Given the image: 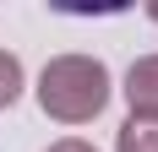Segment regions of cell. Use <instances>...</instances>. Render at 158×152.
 <instances>
[{
	"instance_id": "4",
	"label": "cell",
	"mask_w": 158,
	"mask_h": 152,
	"mask_svg": "<svg viewBox=\"0 0 158 152\" xmlns=\"http://www.w3.org/2000/svg\"><path fill=\"white\" fill-rule=\"evenodd\" d=\"M16 98H22V60L0 49V109H11Z\"/></svg>"
},
{
	"instance_id": "6",
	"label": "cell",
	"mask_w": 158,
	"mask_h": 152,
	"mask_svg": "<svg viewBox=\"0 0 158 152\" xmlns=\"http://www.w3.org/2000/svg\"><path fill=\"white\" fill-rule=\"evenodd\" d=\"M153 16H158V6H153Z\"/></svg>"
},
{
	"instance_id": "5",
	"label": "cell",
	"mask_w": 158,
	"mask_h": 152,
	"mask_svg": "<svg viewBox=\"0 0 158 152\" xmlns=\"http://www.w3.org/2000/svg\"><path fill=\"white\" fill-rule=\"evenodd\" d=\"M49 152H98V147H87V141H77V136H65V141H55Z\"/></svg>"
},
{
	"instance_id": "1",
	"label": "cell",
	"mask_w": 158,
	"mask_h": 152,
	"mask_svg": "<svg viewBox=\"0 0 158 152\" xmlns=\"http://www.w3.org/2000/svg\"><path fill=\"white\" fill-rule=\"evenodd\" d=\"M109 65L93 54H55L38 76V109L60 125H87L109 103Z\"/></svg>"
},
{
	"instance_id": "2",
	"label": "cell",
	"mask_w": 158,
	"mask_h": 152,
	"mask_svg": "<svg viewBox=\"0 0 158 152\" xmlns=\"http://www.w3.org/2000/svg\"><path fill=\"white\" fill-rule=\"evenodd\" d=\"M126 103L131 120H158V54H142L126 71Z\"/></svg>"
},
{
	"instance_id": "3",
	"label": "cell",
	"mask_w": 158,
	"mask_h": 152,
	"mask_svg": "<svg viewBox=\"0 0 158 152\" xmlns=\"http://www.w3.org/2000/svg\"><path fill=\"white\" fill-rule=\"evenodd\" d=\"M114 152H158V120H126L114 136Z\"/></svg>"
}]
</instances>
